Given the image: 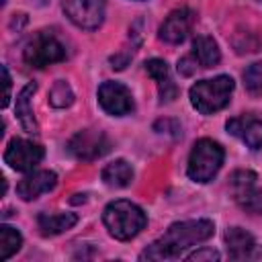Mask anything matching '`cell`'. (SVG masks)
<instances>
[{"label": "cell", "mask_w": 262, "mask_h": 262, "mask_svg": "<svg viewBox=\"0 0 262 262\" xmlns=\"http://www.w3.org/2000/svg\"><path fill=\"white\" fill-rule=\"evenodd\" d=\"M215 233V225L209 219H190L172 223L162 237L141 252V260H172L178 258L190 246L209 239Z\"/></svg>", "instance_id": "1"}, {"label": "cell", "mask_w": 262, "mask_h": 262, "mask_svg": "<svg viewBox=\"0 0 262 262\" xmlns=\"http://www.w3.org/2000/svg\"><path fill=\"white\" fill-rule=\"evenodd\" d=\"M102 223L113 237L127 242L131 237H135L145 227L147 217L141 211V207H137L135 203L119 199V201H113L106 205V209L102 213Z\"/></svg>", "instance_id": "2"}, {"label": "cell", "mask_w": 262, "mask_h": 262, "mask_svg": "<svg viewBox=\"0 0 262 262\" xmlns=\"http://www.w3.org/2000/svg\"><path fill=\"white\" fill-rule=\"evenodd\" d=\"M233 80L229 76H217L211 80H199L190 88V102L201 115H211L229 104L233 92Z\"/></svg>", "instance_id": "3"}, {"label": "cell", "mask_w": 262, "mask_h": 262, "mask_svg": "<svg viewBox=\"0 0 262 262\" xmlns=\"http://www.w3.org/2000/svg\"><path fill=\"white\" fill-rule=\"evenodd\" d=\"M223 158H225V151L217 141L207 139V137L199 139L188 158L186 172H188L190 180H194V182L213 180V176L219 172V168L223 164Z\"/></svg>", "instance_id": "4"}, {"label": "cell", "mask_w": 262, "mask_h": 262, "mask_svg": "<svg viewBox=\"0 0 262 262\" xmlns=\"http://www.w3.org/2000/svg\"><path fill=\"white\" fill-rule=\"evenodd\" d=\"M66 45L51 33V31H39L31 37V41L25 45L23 59L31 68H45L57 61L66 59Z\"/></svg>", "instance_id": "5"}, {"label": "cell", "mask_w": 262, "mask_h": 262, "mask_svg": "<svg viewBox=\"0 0 262 262\" xmlns=\"http://www.w3.org/2000/svg\"><path fill=\"white\" fill-rule=\"evenodd\" d=\"M108 149H111V141L98 129H82L68 141V151L82 162H92L104 156Z\"/></svg>", "instance_id": "6"}, {"label": "cell", "mask_w": 262, "mask_h": 262, "mask_svg": "<svg viewBox=\"0 0 262 262\" xmlns=\"http://www.w3.org/2000/svg\"><path fill=\"white\" fill-rule=\"evenodd\" d=\"M68 18L86 31H94L104 20V0H61Z\"/></svg>", "instance_id": "7"}, {"label": "cell", "mask_w": 262, "mask_h": 262, "mask_svg": "<svg viewBox=\"0 0 262 262\" xmlns=\"http://www.w3.org/2000/svg\"><path fill=\"white\" fill-rule=\"evenodd\" d=\"M43 156H45V151H43L41 145L29 141V139L14 137V139H10V143H8L6 151H4V162L12 170L29 172L43 160Z\"/></svg>", "instance_id": "8"}, {"label": "cell", "mask_w": 262, "mask_h": 262, "mask_svg": "<svg viewBox=\"0 0 262 262\" xmlns=\"http://www.w3.org/2000/svg\"><path fill=\"white\" fill-rule=\"evenodd\" d=\"M98 102L102 111L113 117H123L133 111V96L121 82H102L98 88Z\"/></svg>", "instance_id": "9"}, {"label": "cell", "mask_w": 262, "mask_h": 262, "mask_svg": "<svg viewBox=\"0 0 262 262\" xmlns=\"http://www.w3.org/2000/svg\"><path fill=\"white\" fill-rule=\"evenodd\" d=\"M196 23V12L190 8H176L172 10L166 20L160 27V39H164L166 43H182L188 33L192 31V25Z\"/></svg>", "instance_id": "10"}, {"label": "cell", "mask_w": 262, "mask_h": 262, "mask_svg": "<svg viewBox=\"0 0 262 262\" xmlns=\"http://www.w3.org/2000/svg\"><path fill=\"white\" fill-rule=\"evenodd\" d=\"M225 242L231 260H262V246H258L246 229L229 227L225 231Z\"/></svg>", "instance_id": "11"}, {"label": "cell", "mask_w": 262, "mask_h": 262, "mask_svg": "<svg viewBox=\"0 0 262 262\" xmlns=\"http://www.w3.org/2000/svg\"><path fill=\"white\" fill-rule=\"evenodd\" d=\"M225 127L233 137L242 139L250 149L262 147V119L254 115H242V117L229 119Z\"/></svg>", "instance_id": "12"}, {"label": "cell", "mask_w": 262, "mask_h": 262, "mask_svg": "<svg viewBox=\"0 0 262 262\" xmlns=\"http://www.w3.org/2000/svg\"><path fill=\"white\" fill-rule=\"evenodd\" d=\"M57 184V174L51 170H37L29 176H25L18 184H16V194L23 201H35L41 194L53 190Z\"/></svg>", "instance_id": "13"}, {"label": "cell", "mask_w": 262, "mask_h": 262, "mask_svg": "<svg viewBox=\"0 0 262 262\" xmlns=\"http://www.w3.org/2000/svg\"><path fill=\"white\" fill-rule=\"evenodd\" d=\"M145 70H147V74L156 80L162 100H166V102L174 100V98H176V94H178V90H176V84H174V82H172V78H170L168 63H166L164 59H156V57H154V59L145 61Z\"/></svg>", "instance_id": "14"}, {"label": "cell", "mask_w": 262, "mask_h": 262, "mask_svg": "<svg viewBox=\"0 0 262 262\" xmlns=\"http://www.w3.org/2000/svg\"><path fill=\"white\" fill-rule=\"evenodd\" d=\"M37 90V84L35 82H29L16 96V106H14V113H16V119L20 123V127L27 131V133H37L39 127H37V121H35V115H33V108H31V96L35 94Z\"/></svg>", "instance_id": "15"}, {"label": "cell", "mask_w": 262, "mask_h": 262, "mask_svg": "<svg viewBox=\"0 0 262 262\" xmlns=\"http://www.w3.org/2000/svg\"><path fill=\"white\" fill-rule=\"evenodd\" d=\"M78 223V215L74 213H41L37 217V225L43 235H57L72 229Z\"/></svg>", "instance_id": "16"}, {"label": "cell", "mask_w": 262, "mask_h": 262, "mask_svg": "<svg viewBox=\"0 0 262 262\" xmlns=\"http://www.w3.org/2000/svg\"><path fill=\"white\" fill-rule=\"evenodd\" d=\"M190 55L196 59V63L201 68H213L221 59V53H219V47H217L215 39L213 37H207V35H201V37L194 39L192 53Z\"/></svg>", "instance_id": "17"}, {"label": "cell", "mask_w": 262, "mask_h": 262, "mask_svg": "<svg viewBox=\"0 0 262 262\" xmlns=\"http://www.w3.org/2000/svg\"><path fill=\"white\" fill-rule=\"evenodd\" d=\"M102 180H104L106 186L123 188V186L131 184L133 170H131V166L125 160H115V162H111V164H106L102 168Z\"/></svg>", "instance_id": "18"}, {"label": "cell", "mask_w": 262, "mask_h": 262, "mask_svg": "<svg viewBox=\"0 0 262 262\" xmlns=\"http://www.w3.org/2000/svg\"><path fill=\"white\" fill-rule=\"evenodd\" d=\"M23 237L20 233L10 225H0V260H8L12 254L20 250Z\"/></svg>", "instance_id": "19"}, {"label": "cell", "mask_w": 262, "mask_h": 262, "mask_svg": "<svg viewBox=\"0 0 262 262\" xmlns=\"http://www.w3.org/2000/svg\"><path fill=\"white\" fill-rule=\"evenodd\" d=\"M237 205L242 209H246L248 213H254V215H262V188H256V184L248 186L246 190L233 194Z\"/></svg>", "instance_id": "20"}, {"label": "cell", "mask_w": 262, "mask_h": 262, "mask_svg": "<svg viewBox=\"0 0 262 262\" xmlns=\"http://www.w3.org/2000/svg\"><path fill=\"white\" fill-rule=\"evenodd\" d=\"M262 45V37L256 33V31H250V29H242L233 35V47L237 53H254L258 51Z\"/></svg>", "instance_id": "21"}, {"label": "cell", "mask_w": 262, "mask_h": 262, "mask_svg": "<svg viewBox=\"0 0 262 262\" xmlns=\"http://www.w3.org/2000/svg\"><path fill=\"white\" fill-rule=\"evenodd\" d=\"M74 102V92L66 80H57L49 90V104L55 108H66Z\"/></svg>", "instance_id": "22"}, {"label": "cell", "mask_w": 262, "mask_h": 262, "mask_svg": "<svg viewBox=\"0 0 262 262\" xmlns=\"http://www.w3.org/2000/svg\"><path fill=\"white\" fill-rule=\"evenodd\" d=\"M244 84L250 92H260L262 90V61H254L248 66L244 72Z\"/></svg>", "instance_id": "23"}, {"label": "cell", "mask_w": 262, "mask_h": 262, "mask_svg": "<svg viewBox=\"0 0 262 262\" xmlns=\"http://www.w3.org/2000/svg\"><path fill=\"white\" fill-rule=\"evenodd\" d=\"M229 184H231L233 194H237V192H242L244 188H248V186L256 184V174H254V172H250V170H237V172H233V174H231Z\"/></svg>", "instance_id": "24"}, {"label": "cell", "mask_w": 262, "mask_h": 262, "mask_svg": "<svg viewBox=\"0 0 262 262\" xmlns=\"http://www.w3.org/2000/svg\"><path fill=\"white\" fill-rule=\"evenodd\" d=\"M196 59L192 57V55H186V57H182L180 61H178V72L182 74V76H192L194 72H196Z\"/></svg>", "instance_id": "25"}, {"label": "cell", "mask_w": 262, "mask_h": 262, "mask_svg": "<svg viewBox=\"0 0 262 262\" xmlns=\"http://www.w3.org/2000/svg\"><path fill=\"white\" fill-rule=\"evenodd\" d=\"M188 260H196V262H199V260H219V252H215V250H211V248H203V250L190 254Z\"/></svg>", "instance_id": "26"}, {"label": "cell", "mask_w": 262, "mask_h": 262, "mask_svg": "<svg viewBox=\"0 0 262 262\" xmlns=\"http://www.w3.org/2000/svg\"><path fill=\"white\" fill-rule=\"evenodd\" d=\"M2 78H4V98H2V106H8V100H10V76H8V68L2 66Z\"/></svg>", "instance_id": "27"}]
</instances>
